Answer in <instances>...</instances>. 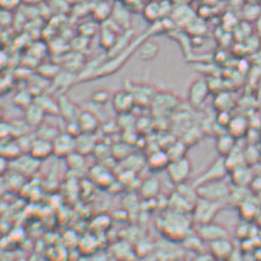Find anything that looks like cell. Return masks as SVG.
<instances>
[{
	"label": "cell",
	"mask_w": 261,
	"mask_h": 261,
	"mask_svg": "<svg viewBox=\"0 0 261 261\" xmlns=\"http://www.w3.org/2000/svg\"><path fill=\"white\" fill-rule=\"evenodd\" d=\"M153 30H154V25H152V27L148 30V32L142 33V35L139 36V37L134 38V41L130 43V45L126 48V49L120 51V53L115 54L113 57H109L107 62L102 63L101 65L97 68V70L93 72V75L91 76L90 80H95V79H98V77H105V76H108V75H112L114 74V72H117L121 66L129 60V58L132 57L135 51H138L139 47H140L142 42L146 41V39L152 35Z\"/></svg>",
	"instance_id": "6da1fadb"
},
{
	"label": "cell",
	"mask_w": 261,
	"mask_h": 261,
	"mask_svg": "<svg viewBox=\"0 0 261 261\" xmlns=\"http://www.w3.org/2000/svg\"><path fill=\"white\" fill-rule=\"evenodd\" d=\"M221 208H222V202L211 201V200L199 198L191 212H193L194 221L199 226H201V224L214 222L215 217L217 216Z\"/></svg>",
	"instance_id": "7a4b0ae2"
},
{
	"label": "cell",
	"mask_w": 261,
	"mask_h": 261,
	"mask_svg": "<svg viewBox=\"0 0 261 261\" xmlns=\"http://www.w3.org/2000/svg\"><path fill=\"white\" fill-rule=\"evenodd\" d=\"M230 189H232V188H230L229 184H227L223 179L222 180L210 181V183H205L196 187L199 198L217 202H222L223 200L229 198Z\"/></svg>",
	"instance_id": "3957f363"
},
{
	"label": "cell",
	"mask_w": 261,
	"mask_h": 261,
	"mask_svg": "<svg viewBox=\"0 0 261 261\" xmlns=\"http://www.w3.org/2000/svg\"><path fill=\"white\" fill-rule=\"evenodd\" d=\"M166 171L173 184L180 185L189 180L193 173V163L188 157H181V159L171 161Z\"/></svg>",
	"instance_id": "277c9868"
},
{
	"label": "cell",
	"mask_w": 261,
	"mask_h": 261,
	"mask_svg": "<svg viewBox=\"0 0 261 261\" xmlns=\"http://www.w3.org/2000/svg\"><path fill=\"white\" fill-rule=\"evenodd\" d=\"M229 171L227 168L226 165V160L224 157H218L211 163L210 166L206 168V171L200 174L198 178L195 179L193 185L194 187H199V185L205 184V183H210V181H215V180H222L228 174Z\"/></svg>",
	"instance_id": "5b68a950"
},
{
	"label": "cell",
	"mask_w": 261,
	"mask_h": 261,
	"mask_svg": "<svg viewBox=\"0 0 261 261\" xmlns=\"http://www.w3.org/2000/svg\"><path fill=\"white\" fill-rule=\"evenodd\" d=\"M211 90L206 79H198L190 84L188 90V101L193 107H200L205 103Z\"/></svg>",
	"instance_id": "8992f818"
},
{
	"label": "cell",
	"mask_w": 261,
	"mask_h": 261,
	"mask_svg": "<svg viewBox=\"0 0 261 261\" xmlns=\"http://www.w3.org/2000/svg\"><path fill=\"white\" fill-rule=\"evenodd\" d=\"M76 151V138L69 133H60L53 141V154L58 159H66Z\"/></svg>",
	"instance_id": "52a82bcc"
},
{
	"label": "cell",
	"mask_w": 261,
	"mask_h": 261,
	"mask_svg": "<svg viewBox=\"0 0 261 261\" xmlns=\"http://www.w3.org/2000/svg\"><path fill=\"white\" fill-rule=\"evenodd\" d=\"M111 102L112 107L118 114L130 113L135 106V98L129 90H121L115 92Z\"/></svg>",
	"instance_id": "ba28073f"
},
{
	"label": "cell",
	"mask_w": 261,
	"mask_h": 261,
	"mask_svg": "<svg viewBox=\"0 0 261 261\" xmlns=\"http://www.w3.org/2000/svg\"><path fill=\"white\" fill-rule=\"evenodd\" d=\"M199 238L204 242L212 243L218 241V239L228 238V233H227V229L221 224L210 222L201 224L199 227Z\"/></svg>",
	"instance_id": "9c48e42d"
},
{
	"label": "cell",
	"mask_w": 261,
	"mask_h": 261,
	"mask_svg": "<svg viewBox=\"0 0 261 261\" xmlns=\"http://www.w3.org/2000/svg\"><path fill=\"white\" fill-rule=\"evenodd\" d=\"M111 20L114 23H117L123 31L130 30V26H132V11L123 4V2L118 0L113 4Z\"/></svg>",
	"instance_id": "30bf717a"
},
{
	"label": "cell",
	"mask_w": 261,
	"mask_h": 261,
	"mask_svg": "<svg viewBox=\"0 0 261 261\" xmlns=\"http://www.w3.org/2000/svg\"><path fill=\"white\" fill-rule=\"evenodd\" d=\"M29 153L31 154L33 159L39 161V162L43 160H47L48 157L53 154V142L43 140V139L39 138L33 139L31 146H30Z\"/></svg>",
	"instance_id": "8fae6325"
},
{
	"label": "cell",
	"mask_w": 261,
	"mask_h": 261,
	"mask_svg": "<svg viewBox=\"0 0 261 261\" xmlns=\"http://www.w3.org/2000/svg\"><path fill=\"white\" fill-rule=\"evenodd\" d=\"M77 124L80 126L81 133H87V134H95L97 129L99 127V120L92 112L85 111L80 112L77 117Z\"/></svg>",
	"instance_id": "7c38bea8"
},
{
	"label": "cell",
	"mask_w": 261,
	"mask_h": 261,
	"mask_svg": "<svg viewBox=\"0 0 261 261\" xmlns=\"http://www.w3.org/2000/svg\"><path fill=\"white\" fill-rule=\"evenodd\" d=\"M230 173V178H232V183L234 187H248L253 181L254 175L253 171L247 165L238 167V168L233 169Z\"/></svg>",
	"instance_id": "4fadbf2b"
},
{
	"label": "cell",
	"mask_w": 261,
	"mask_h": 261,
	"mask_svg": "<svg viewBox=\"0 0 261 261\" xmlns=\"http://www.w3.org/2000/svg\"><path fill=\"white\" fill-rule=\"evenodd\" d=\"M237 147V139L229 133H224L217 136L216 139V151L218 156L227 157Z\"/></svg>",
	"instance_id": "5bb4252c"
},
{
	"label": "cell",
	"mask_w": 261,
	"mask_h": 261,
	"mask_svg": "<svg viewBox=\"0 0 261 261\" xmlns=\"http://www.w3.org/2000/svg\"><path fill=\"white\" fill-rule=\"evenodd\" d=\"M249 130V121L243 115H236L232 117L228 126H227V133H229L230 135L234 136L236 139L242 138V136L247 135Z\"/></svg>",
	"instance_id": "9a60e30c"
},
{
	"label": "cell",
	"mask_w": 261,
	"mask_h": 261,
	"mask_svg": "<svg viewBox=\"0 0 261 261\" xmlns=\"http://www.w3.org/2000/svg\"><path fill=\"white\" fill-rule=\"evenodd\" d=\"M45 112L38 103L33 102L31 106L26 108L25 112V120L30 126H39L43 124Z\"/></svg>",
	"instance_id": "2e32d148"
},
{
	"label": "cell",
	"mask_w": 261,
	"mask_h": 261,
	"mask_svg": "<svg viewBox=\"0 0 261 261\" xmlns=\"http://www.w3.org/2000/svg\"><path fill=\"white\" fill-rule=\"evenodd\" d=\"M169 162H171V160H169L168 153H167V151L162 150L154 151V152L151 153L147 159L148 168L154 172L166 169Z\"/></svg>",
	"instance_id": "e0dca14e"
},
{
	"label": "cell",
	"mask_w": 261,
	"mask_h": 261,
	"mask_svg": "<svg viewBox=\"0 0 261 261\" xmlns=\"http://www.w3.org/2000/svg\"><path fill=\"white\" fill-rule=\"evenodd\" d=\"M141 13L144 19L146 20L147 22L152 23V25L162 20V13H161L159 0H150V2L145 3Z\"/></svg>",
	"instance_id": "ac0fdd59"
},
{
	"label": "cell",
	"mask_w": 261,
	"mask_h": 261,
	"mask_svg": "<svg viewBox=\"0 0 261 261\" xmlns=\"http://www.w3.org/2000/svg\"><path fill=\"white\" fill-rule=\"evenodd\" d=\"M96 140L93 134H87V133H81L76 136V152L81 154H89L93 152L96 148Z\"/></svg>",
	"instance_id": "d6986e66"
},
{
	"label": "cell",
	"mask_w": 261,
	"mask_h": 261,
	"mask_svg": "<svg viewBox=\"0 0 261 261\" xmlns=\"http://www.w3.org/2000/svg\"><path fill=\"white\" fill-rule=\"evenodd\" d=\"M210 249L211 253L218 257V259H227L233 251V247L228 241V238L218 239V241L210 243Z\"/></svg>",
	"instance_id": "ffe728a7"
},
{
	"label": "cell",
	"mask_w": 261,
	"mask_h": 261,
	"mask_svg": "<svg viewBox=\"0 0 261 261\" xmlns=\"http://www.w3.org/2000/svg\"><path fill=\"white\" fill-rule=\"evenodd\" d=\"M139 57L141 58L145 62H150V60H153L154 58L159 56L160 53V45L156 43V42L150 41V39H146L141 43L140 47L138 49Z\"/></svg>",
	"instance_id": "44dd1931"
},
{
	"label": "cell",
	"mask_w": 261,
	"mask_h": 261,
	"mask_svg": "<svg viewBox=\"0 0 261 261\" xmlns=\"http://www.w3.org/2000/svg\"><path fill=\"white\" fill-rule=\"evenodd\" d=\"M112 9H113V4H109L108 0H102V2L96 3L92 10L93 17L98 22H105V21L111 19Z\"/></svg>",
	"instance_id": "7402d4cb"
},
{
	"label": "cell",
	"mask_w": 261,
	"mask_h": 261,
	"mask_svg": "<svg viewBox=\"0 0 261 261\" xmlns=\"http://www.w3.org/2000/svg\"><path fill=\"white\" fill-rule=\"evenodd\" d=\"M140 193L145 199L154 198L160 193V181L156 178H147L146 180L142 181Z\"/></svg>",
	"instance_id": "603a6c76"
},
{
	"label": "cell",
	"mask_w": 261,
	"mask_h": 261,
	"mask_svg": "<svg viewBox=\"0 0 261 261\" xmlns=\"http://www.w3.org/2000/svg\"><path fill=\"white\" fill-rule=\"evenodd\" d=\"M59 113L63 114V117L65 118L68 121L76 120L80 112L76 111V107L74 106V103H71L68 98L59 99Z\"/></svg>",
	"instance_id": "cb8c5ba5"
},
{
	"label": "cell",
	"mask_w": 261,
	"mask_h": 261,
	"mask_svg": "<svg viewBox=\"0 0 261 261\" xmlns=\"http://www.w3.org/2000/svg\"><path fill=\"white\" fill-rule=\"evenodd\" d=\"M224 160H226L227 168H228L229 172H232L233 169L238 168V167L247 165V160H245L244 152L238 151V148L237 147L228 154V156L224 157Z\"/></svg>",
	"instance_id": "d4e9b609"
},
{
	"label": "cell",
	"mask_w": 261,
	"mask_h": 261,
	"mask_svg": "<svg viewBox=\"0 0 261 261\" xmlns=\"http://www.w3.org/2000/svg\"><path fill=\"white\" fill-rule=\"evenodd\" d=\"M0 154L4 157H7L9 160L11 159H17L21 154V147L19 142L15 141H3L0 142Z\"/></svg>",
	"instance_id": "484cf974"
},
{
	"label": "cell",
	"mask_w": 261,
	"mask_h": 261,
	"mask_svg": "<svg viewBox=\"0 0 261 261\" xmlns=\"http://www.w3.org/2000/svg\"><path fill=\"white\" fill-rule=\"evenodd\" d=\"M214 106L218 112H220V111H229V109L233 107L232 96H230L228 92H224V91L222 92V91H221V92H218L216 97H215Z\"/></svg>",
	"instance_id": "4316f807"
},
{
	"label": "cell",
	"mask_w": 261,
	"mask_h": 261,
	"mask_svg": "<svg viewBox=\"0 0 261 261\" xmlns=\"http://www.w3.org/2000/svg\"><path fill=\"white\" fill-rule=\"evenodd\" d=\"M59 134H60L59 130H58L56 126L47 125V124H42V125L38 126L37 136H36V138L43 139V140L53 142L54 139H56Z\"/></svg>",
	"instance_id": "83f0119b"
},
{
	"label": "cell",
	"mask_w": 261,
	"mask_h": 261,
	"mask_svg": "<svg viewBox=\"0 0 261 261\" xmlns=\"http://www.w3.org/2000/svg\"><path fill=\"white\" fill-rule=\"evenodd\" d=\"M239 208H241V214L243 212V218L244 220H251V218L257 216V214H259L256 204H254V201H251V196L245 200V201H243L239 205Z\"/></svg>",
	"instance_id": "f1b7e54d"
},
{
	"label": "cell",
	"mask_w": 261,
	"mask_h": 261,
	"mask_svg": "<svg viewBox=\"0 0 261 261\" xmlns=\"http://www.w3.org/2000/svg\"><path fill=\"white\" fill-rule=\"evenodd\" d=\"M185 152H187V144L184 141L174 142L167 150V153H168V157L171 161L185 157Z\"/></svg>",
	"instance_id": "f546056e"
},
{
	"label": "cell",
	"mask_w": 261,
	"mask_h": 261,
	"mask_svg": "<svg viewBox=\"0 0 261 261\" xmlns=\"http://www.w3.org/2000/svg\"><path fill=\"white\" fill-rule=\"evenodd\" d=\"M85 156L84 154L79 153L75 151L74 153H71L70 156L66 157V162H68L69 167H70L71 169H80L83 168L84 165H85Z\"/></svg>",
	"instance_id": "4dcf8cb0"
},
{
	"label": "cell",
	"mask_w": 261,
	"mask_h": 261,
	"mask_svg": "<svg viewBox=\"0 0 261 261\" xmlns=\"http://www.w3.org/2000/svg\"><path fill=\"white\" fill-rule=\"evenodd\" d=\"M112 99L111 97V93L108 92L107 90H97L96 92H93L92 95V101L96 103V105H106V103H108L109 101Z\"/></svg>",
	"instance_id": "1f68e13d"
},
{
	"label": "cell",
	"mask_w": 261,
	"mask_h": 261,
	"mask_svg": "<svg viewBox=\"0 0 261 261\" xmlns=\"http://www.w3.org/2000/svg\"><path fill=\"white\" fill-rule=\"evenodd\" d=\"M123 4L129 9L132 13H136V11H142V8L145 5V0H120Z\"/></svg>",
	"instance_id": "d6a6232c"
},
{
	"label": "cell",
	"mask_w": 261,
	"mask_h": 261,
	"mask_svg": "<svg viewBox=\"0 0 261 261\" xmlns=\"http://www.w3.org/2000/svg\"><path fill=\"white\" fill-rule=\"evenodd\" d=\"M230 119H232V115L229 114V111H220L217 113L216 123L218 124V125L224 126L227 129V126H228Z\"/></svg>",
	"instance_id": "836d02e7"
},
{
	"label": "cell",
	"mask_w": 261,
	"mask_h": 261,
	"mask_svg": "<svg viewBox=\"0 0 261 261\" xmlns=\"http://www.w3.org/2000/svg\"><path fill=\"white\" fill-rule=\"evenodd\" d=\"M9 167H10L9 160L7 159V157H4V156H2V154H0V175L5 174V173H7V171L9 169Z\"/></svg>",
	"instance_id": "e575fe53"
},
{
	"label": "cell",
	"mask_w": 261,
	"mask_h": 261,
	"mask_svg": "<svg viewBox=\"0 0 261 261\" xmlns=\"http://www.w3.org/2000/svg\"><path fill=\"white\" fill-rule=\"evenodd\" d=\"M3 119H4V108L0 106V123H3Z\"/></svg>",
	"instance_id": "d590c367"
},
{
	"label": "cell",
	"mask_w": 261,
	"mask_h": 261,
	"mask_svg": "<svg viewBox=\"0 0 261 261\" xmlns=\"http://www.w3.org/2000/svg\"><path fill=\"white\" fill-rule=\"evenodd\" d=\"M50 2H53V0H50Z\"/></svg>",
	"instance_id": "8d00e7d4"
},
{
	"label": "cell",
	"mask_w": 261,
	"mask_h": 261,
	"mask_svg": "<svg viewBox=\"0 0 261 261\" xmlns=\"http://www.w3.org/2000/svg\"><path fill=\"white\" fill-rule=\"evenodd\" d=\"M115 2H118V0H115Z\"/></svg>",
	"instance_id": "74e56055"
},
{
	"label": "cell",
	"mask_w": 261,
	"mask_h": 261,
	"mask_svg": "<svg viewBox=\"0 0 261 261\" xmlns=\"http://www.w3.org/2000/svg\"><path fill=\"white\" fill-rule=\"evenodd\" d=\"M112 261H115V260H112Z\"/></svg>",
	"instance_id": "f35d334b"
}]
</instances>
